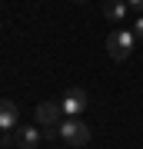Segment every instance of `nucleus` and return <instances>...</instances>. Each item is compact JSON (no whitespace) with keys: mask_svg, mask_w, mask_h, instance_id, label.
I'll return each mask as SVG.
<instances>
[{"mask_svg":"<svg viewBox=\"0 0 143 149\" xmlns=\"http://www.w3.org/2000/svg\"><path fill=\"white\" fill-rule=\"evenodd\" d=\"M87 103H90L87 90H80V86H70V90L63 93V100H60V106H63V116H80V113L87 109Z\"/></svg>","mask_w":143,"mask_h":149,"instance_id":"obj_3","label":"nucleus"},{"mask_svg":"<svg viewBox=\"0 0 143 149\" xmlns=\"http://www.w3.org/2000/svg\"><path fill=\"white\" fill-rule=\"evenodd\" d=\"M127 10H130L127 0H106V3H103V17H106V20H117V23L127 17Z\"/></svg>","mask_w":143,"mask_h":149,"instance_id":"obj_7","label":"nucleus"},{"mask_svg":"<svg viewBox=\"0 0 143 149\" xmlns=\"http://www.w3.org/2000/svg\"><path fill=\"white\" fill-rule=\"evenodd\" d=\"M40 139H43V133H40L37 126H20L17 133H10V143H17L20 149H37Z\"/></svg>","mask_w":143,"mask_h":149,"instance_id":"obj_4","label":"nucleus"},{"mask_svg":"<svg viewBox=\"0 0 143 149\" xmlns=\"http://www.w3.org/2000/svg\"><path fill=\"white\" fill-rule=\"evenodd\" d=\"M60 116H63V106L53 103V100H47V103L37 106V126H57Z\"/></svg>","mask_w":143,"mask_h":149,"instance_id":"obj_6","label":"nucleus"},{"mask_svg":"<svg viewBox=\"0 0 143 149\" xmlns=\"http://www.w3.org/2000/svg\"><path fill=\"white\" fill-rule=\"evenodd\" d=\"M127 3H130V7H137V10L143 13V0H127Z\"/></svg>","mask_w":143,"mask_h":149,"instance_id":"obj_9","label":"nucleus"},{"mask_svg":"<svg viewBox=\"0 0 143 149\" xmlns=\"http://www.w3.org/2000/svg\"><path fill=\"white\" fill-rule=\"evenodd\" d=\"M17 119H20L17 103L13 100H0V136H4V133H13V129H17Z\"/></svg>","mask_w":143,"mask_h":149,"instance_id":"obj_5","label":"nucleus"},{"mask_svg":"<svg viewBox=\"0 0 143 149\" xmlns=\"http://www.w3.org/2000/svg\"><path fill=\"white\" fill-rule=\"evenodd\" d=\"M57 136L70 146H87L90 143V126H87L80 116H63L57 123Z\"/></svg>","mask_w":143,"mask_h":149,"instance_id":"obj_1","label":"nucleus"},{"mask_svg":"<svg viewBox=\"0 0 143 149\" xmlns=\"http://www.w3.org/2000/svg\"><path fill=\"white\" fill-rule=\"evenodd\" d=\"M133 33H137V37H143V13H140V20H137V27H133Z\"/></svg>","mask_w":143,"mask_h":149,"instance_id":"obj_8","label":"nucleus"},{"mask_svg":"<svg viewBox=\"0 0 143 149\" xmlns=\"http://www.w3.org/2000/svg\"><path fill=\"white\" fill-rule=\"evenodd\" d=\"M133 40H137V33L133 30H117L106 37V53H110L113 60H127L133 53Z\"/></svg>","mask_w":143,"mask_h":149,"instance_id":"obj_2","label":"nucleus"}]
</instances>
